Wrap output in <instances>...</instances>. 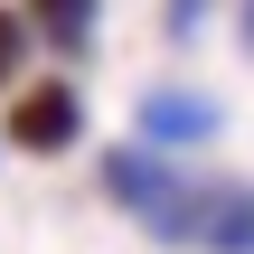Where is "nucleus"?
Segmentation results:
<instances>
[{"mask_svg":"<svg viewBox=\"0 0 254 254\" xmlns=\"http://www.w3.org/2000/svg\"><path fill=\"white\" fill-rule=\"evenodd\" d=\"M198 236H207L217 254H254V189H245V179L198 189Z\"/></svg>","mask_w":254,"mask_h":254,"instance_id":"obj_1","label":"nucleus"},{"mask_svg":"<svg viewBox=\"0 0 254 254\" xmlns=\"http://www.w3.org/2000/svg\"><path fill=\"white\" fill-rule=\"evenodd\" d=\"M9 132H19L28 151H57V141H75V94H66V85H38V94H19Z\"/></svg>","mask_w":254,"mask_h":254,"instance_id":"obj_2","label":"nucleus"},{"mask_svg":"<svg viewBox=\"0 0 254 254\" xmlns=\"http://www.w3.org/2000/svg\"><path fill=\"white\" fill-rule=\"evenodd\" d=\"M141 123H151V141H207V132H217V104H198V94H151Z\"/></svg>","mask_w":254,"mask_h":254,"instance_id":"obj_3","label":"nucleus"},{"mask_svg":"<svg viewBox=\"0 0 254 254\" xmlns=\"http://www.w3.org/2000/svg\"><path fill=\"white\" fill-rule=\"evenodd\" d=\"M104 179H113V198H132V207H160V198L179 189V179H170L151 151H113V170H104Z\"/></svg>","mask_w":254,"mask_h":254,"instance_id":"obj_4","label":"nucleus"},{"mask_svg":"<svg viewBox=\"0 0 254 254\" xmlns=\"http://www.w3.org/2000/svg\"><path fill=\"white\" fill-rule=\"evenodd\" d=\"M28 19H38L57 47H85V38H94V0H28Z\"/></svg>","mask_w":254,"mask_h":254,"instance_id":"obj_5","label":"nucleus"},{"mask_svg":"<svg viewBox=\"0 0 254 254\" xmlns=\"http://www.w3.org/2000/svg\"><path fill=\"white\" fill-rule=\"evenodd\" d=\"M207 9H217V0H170V38H198V28H207Z\"/></svg>","mask_w":254,"mask_h":254,"instance_id":"obj_6","label":"nucleus"},{"mask_svg":"<svg viewBox=\"0 0 254 254\" xmlns=\"http://www.w3.org/2000/svg\"><path fill=\"white\" fill-rule=\"evenodd\" d=\"M19 38H28V28H19V19L0 9V85H9V66H19Z\"/></svg>","mask_w":254,"mask_h":254,"instance_id":"obj_7","label":"nucleus"},{"mask_svg":"<svg viewBox=\"0 0 254 254\" xmlns=\"http://www.w3.org/2000/svg\"><path fill=\"white\" fill-rule=\"evenodd\" d=\"M245 47H254V0H245Z\"/></svg>","mask_w":254,"mask_h":254,"instance_id":"obj_8","label":"nucleus"}]
</instances>
